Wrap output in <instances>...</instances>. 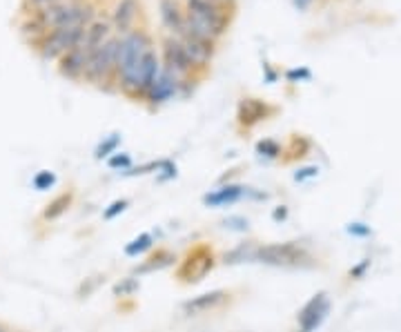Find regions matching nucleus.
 Masks as SVG:
<instances>
[{"instance_id": "1", "label": "nucleus", "mask_w": 401, "mask_h": 332, "mask_svg": "<svg viewBox=\"0 0 401 332\" xmlns=\"http://www.w3.org/2000/svg\"><path fill=\"white\" fill-rule=\"evenodd\" d=\"M154 49V38L147 29L137 27L121 36L119 54H116V92L139 101V80L145 56Z\"/></svg>"}, {"instance_id": "2", "label": "nucleus", "mask_w": 401, "mask_h": 332, "mask_svg": "<svg viewBox=\"0 0 401 332\" xmlns=\"http://www.w3.org/2000/svg\"><path fill=\"white\" fill-rule=\"evenodd\" d=\"M38 16L49 31L63 27L87 29V25L98 16V5L94 0H60L56 5L38 9Z\"/></svg>"}, {"instance_id": "3", "label": "nucleus", "mask_w": 401, "mask_h": 332, "mask_svg": "<svg viewBox=\"0 0 401 332\" xmlns=\"http://www.w3.org/2000/svg\"><path fill=\"white\" fill-rule=\"evenodd\" d=\"M119 43L121 36L114 34L107 43L94 49L87 56V68L82 80L92 82V85L105 92H116V54H119Z\"/></svg>"}, {"instance_id": "4", "label": "nucleus", "mask_w": 401, "mask_h": 332, "mask_svg": "<svg viewBox=\"0 0 401 332\" xmlns=\"http://www.w3.org/2000/svg\"><path fill=\"white\" fill-rule=\"evenodd\" d=\"M161 68L163 72H167L172 78H176L183 87H188L192 82L198 80V72L194 70V65L190 63V58L183 52V47L178 45V41L170 34H165L161 41Z\"/></svg>"}, {"instance_id": "5", "label": "nucleus", "mask_w": 401, "mask_h": 332, "mask_svg": "<svg viewBox=\"0 0 401 332\" xmlns=\"http://www.w3.org/2000/svg\"><path fill=\"white\" fill-rule=\"evenodd\" d=\"M214 252L208 243H196L192 250H188V255L178 261L176 268V279L181 284H198L203 281V277L208 272H212L214 268Z\"/></svg>"}, {"instance_id": "6", "label": "nucleus", "mask_w": 401, "mask_h": 332, "mask_svg": "<svg viewBox=\"0 0 401 332\" xmlns=\"http://www.w3.org/2000/svg\"><path fill=\"white\" fill-rule=\"evenodd\" d=\"M85 29L82 27H63V29H52L47 31L45 38L38 43L36 52L43 60H58L63 54H67L70 49L78 47L82 41Z\"/></svg>"}, {"instance_id": "7", "label": "nucleus", "mask_w": 401, "mask_h": 332, "mask_svg": "<svg viewBox=\"0 0 401 332\" xmlns=\"http://www.w3.org/2000/svg\"><path fill=\"white\" fill-rule=\"evenodd\" d=\"M308 259L304 247L296 243H270V245H257L255 261L265 265H301Z\"/></svg>"}, {"instance_id": "8", "label": "nucleus", "mask_w": 401, "mask_h": 332, "mask_svg": "<svg viewBox=\"0 0 401 332\" xmlns=\"http://www.w3.org/2000/svg\"><path fill=\"white\" fill-rule=\"evenodd\" d=\"M174 38L183 47V52H186V56L194 65V70L198 72V76H203L210 70V65H212V60L216 56V49H219V45L194 38V36L186 34V31H181V34H176Z\"/></svg>"}, {"instance_id": "9", "label": "nucleus", "mask_w": 401, "mask_h": 332, "mask_svg": "<svg viewBox=\"0 0 401 332\" xmlns=\"http://www.w3.org/2000/svg\"><path fill=\"white\" fill-rule=\"evenodd\" d=\"M183 7H186L188 14L198 16V18L212 23L216 29H221L228 34V29L232 25V16H234L232 7H225L221 3H216V0H183Z\"/></svg>"}, {"instance_id": "10", "label": "nucleus", "mask_w": 401, "mask_h": 332, "mask_svg": "<svg viewBox=\"0 0 401 332\" xmlns=\"http://www.w3.org/2000/svg\"><path fill=\"white\" fill-rule=\"evenodd\" d=\"M141 14H143L141 0H116V5L112 9V18H109L116 36H125L129 31L137 29Z\"/></svg>"}, {"instance_id": "11", "label": "nucleus", "mask_w": 401, "mask_h": 332, "mask_svg": "<svg viewBox=\"0 0 401 332\" xmlns=\"http://www.w3.org/2000/svg\"><path fill=\"white\" fill-rule=\"evenodd\" d=\"M186 92H188V87H183L176 78H172L170 74L163 72V68H161L159 78L154 80L152 90H149L147 96H145V103L149 105V109H156V107H161V105H165V103L174 101L176 96L186 94Z\"/></svg>"}, {"instance_id": "12", "label": "nucleus", "mask_w": 401, "mask_h": 332, "mask_svg": "<svg viewBox=\"0 0 401 332\" xmlns=\"http://www.w3.org/2000/svg\"><path fill=\"white\" fill-rule=\"evenodd\" d=\"M330 312V301H328V294L319 292L314 294L310 301L304 306V310L299 312V332H314L324 323V319L328 317Z\"/></svg>"}, {"instance_id": "13", "label": "nucleus", "mask_w": 401, "mask_h": 332, "mask_svg": "<svg viewBox=\"0 0 401 332\" xmlns=\"http://www.w3.org/2000/svg\"><path fill=\"white\" fill-rule=\"evenodd\" d=\"M87 49L78 45L74 49H70L67 54H63L56 63H58V74L67 80H82L85 76V68H87Z\"/></svg>"}, {"instance_id": "14", "label": "nucleus", "mask_w": 401, "mask_h": 332, "mask_svg": "<svg viewBox=\"0 0 401 332\" xmlns=\"http://www.w3.org/2000/svg\"><path fill=\"white\" fill-rule=\"evenodd\" d=\"M159 16L165 34L176 36L186 27V7L181 0H159Z\"/></svg>"}, {"instance_id": "15", "label": "nucleus", "mask_w": 401, "mask_h": 332, "mask_svg": "<svg viewBox=\"0 0 401 332\" xmlns=\"http://www.w3.org/2000/svg\"><path fill=\"white\" fill-rule=\"evenodd\" d=\"M228 301H230V292H225V290H212V292L198 294V296H194V299H190V301L183 304V312L190 314V317H196V314H205V312L219 310Z\"/></svg>"}, {"instance_id": "16", "label": "nucleus", "mask_w": 401, "mask_h": 332, "mask_svg": "<svg viewBox=\"0 0 401 332\" xmlns=\"http://www.w3.org/2000/svg\"><path fill=\"white\" fill-rule=\"evenodd\" d=\"M274 109L267 107V103L259 101V98H243V101L239 103V112H237V121L241 127L245 129H252L255 125L263 123L270 119V114Z\"/></svg>"}, {"instance_id": "17", "label": "nucleus", "mask_w": 401, "mask_h": 332, "mask_svg": "<svg viewBox=\"0 0 401 332\" xmlns=\"http://www.w3.org/2000/svg\"><path fill=\"white\" fill-rule=\"evenodd\" d=\"M114 36V27L112 21L105 18V16H96V18L87 25L85 34H82L80 45L87 49V54H92L94 49H98L103 43H107Z\"/></svg>"}, {"instance_id": "18", "label": "nucleus", "mask_w": 401, "mask_h": 332, "mask_svg": "<svg viewBox=\"0 0 401 332\" xmlns=\"http://www.w3.org/2000/svg\"><path fill=\"white\" fill-rule=\"evenodd\" d=\"M247 194V188L241 186V183H228V186H221L219 190H212L203 196V205L205 208H225V205H232L245 198Z\"/></svg>"}, {"instance_id": "19", "label": "nucleus", "mask_w": 401, "mask_h": 332, "mask_svg": "<svg viewBox=\"0 0 401 332\" xmlns=\"http://www.w3.org/2000/svg\"><path fill=\"white\" fill-rule=\"evenodd\" d=\"M161 74V56L156 52V47L145 56L143 60V68H141V80H139V101H145L147 92L152 90L154 80Z\"/></svg>"}, {"instance_id": "20", "label": "nucleus", "mask_w": 401, "mask_h": 332, "mask_svg": "<svg viewBox=\"0 0 401 332\" xmlns=\"http://www.w3.org/2000/svg\"><path fill=\"white\" fill-rule=\"evenodd\" d=\"M72 201H74V194H72V192H63V194H58L52 203H47V205H45V210H43V219H45V221H56V219H60L63 214H65L67 210H70Z\"/></svg>"}, {"instance_id": "21", "label": "nucleus", "mask_w": 401, "mask_h": 332, "mask_svg": "<svg viewBox=\"0 0 401 332\" xmlns=\"http://www.w3.org/2000/svg\"><path fill=\"white\" fill-rule=\"evenodd\" d=\"M255 252H257V243H241L234 250L223 255V263L225 265H237V263H252L255 261Z\"/></svg>"}, {"instance_id": "22", "label": "nucleus", "mask_w": 401, "mask_h": 332, "mask_svg": "<svg viewBox=\"0 0 401 332\" xmlns=\"http://www.w3.org/2000/svg\"><path fill=\"white\" fill-rule=\"evenodd\" d=\"M176 261V257L167 250H159L156 255L149 257L141 268H137V274H147V272H154V270H161V268H167V265H172Z\"/></svg>"}, {"instance_id": "23", "label": "nucleus", "mask_w": 401, "mask_h": 332, "mask_svg": "<svg viewBox=\"0 0 401 332\" xmlns=\"http://www.w3.org/2000/svg\"><path fill=\"white\" fill-rule=\"evenodd\" d=\"M152 247H154V235H152V232H143V235H139L137 239H132L123 247V252H125V257H141L143 252L152 250Z\"/></svg>"}, {"instance_id": "24", "label": "nucleus", "mask_w": 401, "mask_h": 332, "mask_svg": "<svg viewBox=\"0 0 401 332\" xmlns=\"http://www.w3.org/2000/svg\"><path fill=\"white\" fill-rule=\"evenodd\" d=\"M121 141H123V136L121 134H112V136H107L105 141H100L98 143V147L94 149V159H109L114 152H116V147L121 145Z\"/></svg>"}, {"instance_id": "25", "label": "nucleus", "mask_w": 401, "mask_h": 332, "mask_svg": "<svg viewBox=\"0 0 401 332\" xmlns=\"http://www.w3.org/2000/svg\"><path fill=\"white\" fill-rule=\"evenodd\" d=\"M257 154L265 156V159H279L283 154V147L272 139H263V141L257 143Z\"/></svg>"}, {"instance_id": "26", "label": "nucleus", "mask_w": 401, "mask_h": 332, "mask_svg": "<svg viewBox=\"0 0 401 332\" xmlns=\"http://www.w3.org/2000/svg\"><path fill=\"white\" fill-rule=\"evenodd\" d=\"M31 186L36 188L38 192H45V190H49V188L56 186V174L49 172V170H41L36 176L31 178Z\"/></svg>"}, {"instance_id": "27", "label": "nucleus", "mask_w": 401, "mask_h": 332, "mask_svg": "<svg viewBox=\"0 0 401 332\" xmlns=\"http://www.w3.org/2000/svg\"><path fill=\"white\" fill-rule=\"evenodd\" d=\"M107 165L112 170H121V172H127L132 168V156L125 154V152H114L109 159H107Z\"/></svg>"}, {"instance_id": "28", "label": "nucleus", "mask_w": 401, "mask_h": 332, "mask_svg": "<svg viewBox=\"0 0 401 332\" xmlns=\"http://www.w3.org/2000/svg\"><path fill=\"white\" fill-rule=\"evenodd\" d=\"M127 208H129V201H127V198H119V201H114L109 208L103 210V219H105V221H112V219L119 217V214H123Z\"/></svg>"}, {"instance_id": "29", "label": "nucleus", "mask_w": 401, "mask_h": 332, "mask_svg": "<svg viewBox=\"0 0 401 332\" xmlns=\"http://www.w3.org/2000/svg\"><path fill=\"white\" fill-rule=\"evenodd\" d=\"M137 290H139V281L132 279V277H129V279H123L121 284L114 286V294H116V296H129V294H134Z\"/></svg>"}, {"instance_id": "30", "label": "nucleus", "mask_w": 401, "mask_h": 332, "mask_svg": "<svg viewBox=\"0 0 401 332\" xmlns=\"http://www.w3.org/2000/svg\"><path fill=\"white\" fill-rule=\"evenodd\" d=\"M176 176V165L172 161H161V168H159V174H156V181L159 183H167V181H172Z\"/></svg>"}, {"instance_id": "31", "label": "nucleus", "mask_w": 401, "mask_h": 332, "mask_svg": "<svg viewBox=\"0 0 401 332\" xmlns=\"http://www.w3.org/2000/svg\"><path fill=\"white\" fill-rule=\"evenodd\" d=\"M221 225L225 230H234V232H247L250 230V221L245 217H228L221 221Z\"/></svg>"}, {"instance_id": "32", "label": "nucleus", "mask_w": 401, "mask_h": 332, "mask_svg": "<svg viewBox=\"0 0 401 332\" xmlns=\"http://www.w3.org/2000/svg\"><path fill=\"white\" fill-rule=\"evenodd\" d=\"M60 0H23V7L29 9V11H38V9H45L49 5H56Z\"/></svg>"}, {"instance_id": "33", "label": "nucleus", "mask_w": 401, "mask_h": 332, "mask_svg": "<svg viewBox=\"0 0 401 332\" xmlns=\"http://www.w3.org/2000/svg\"><path fill=\"white\" fill-rule=\"evenodd\" d=\"M348 232L353 237H370V227H368L365 223H350Z\"/></svg>"}, {"instance_id": "34", "label": "nucleus", "mask_w": 401, "mask_h": 332, "mask_svg": "<svg viewBox=\"0 0 401 332\" xmlns=\"http://www.w3.org/2000/svg\"><path fill=\"white\" fill-rule=\"evenodd\" d=\"M316 174H319V170H316V168H304V170L294 172V181H296V183H304V181H308V178H312Z\"/></svg>"}, {"instance_id": "35", "label": "nucleus", "mask_w": 401, "mask_h": 332, "mask_svg": "<svg viewBox=\"0 0 401 332\" xmlns=\"http://www.w3.org/2000/svg\"><path fill=\"white\" fill-rule=\"evenodd\" d=\"M286 219H288V208L286 205H279V208L272 210V221L281 223V221H286Z\"/></svg>"}, {"instance_id": "36", "label": "nucleus", "mask_w": 401, "mask_h": 332, "mask_svg": "<svg viewBox=\"0 0 401 332\" xmlns=\"http://www.w3.org/2000/svg\"><path fill=\"white\" fill-rule=\"evenodd\" d=\"M263 70H265V80H267V82H272V80L277 78V74H274L270 68H267V65H263Z\"/></svg>"}, {"instance_id": "37", "label": "nucleus", "mask_w": 401, "mask_h": 332, "mask_svg": "<svg viewBox=\"0 0 401 332\" xmlns=\"http://www.w3.org/2000/svg\"><path fill=\"white\" fill-rule=\"evenodd\" d=\"M365 268H368V261H363L361 265H357V268H355L353 272H350V274H353V277H359V274H361V272L365 270Z\"/></svg>"}, {"instance_id": "38", "label": "nucleus", "mask_w": 401, "mask_h": 332, "mask_svg": "<svg viewBox=\"0 0 401 332\" xmlns=\"http://www.w3.org/2000/svg\"><path fill=\"white\" fill-rule=\"evenodd\" d=\"M216 3H221V5H225V7L237 9V3H239V0H216Z\"/></svg>"}, {"instance_id": "39", "label": "nucleus", "mask_w": 401, "mask_h": 332, "mask_svg": "<svg viewBox=\"0 0 401 332\" xmlns=\"http://www.w3.org/2000/svg\"><path fill=\"white\" fill-rule=\"evenodd\" d=\"M294 3H296V7H308L312 0H294Z\"/></svg>"}, {"instance_id": "40", "label": "nucleus", "mask_w": 401, "mask_h": 332, "mask_svg": "<svg viewBox=\"0 0 401 332\" xmlns=\"http://www.w3.org/2000/svg\"><path fill=\"white\" fill-rule=\"evenodd\" d=\"M0 332H9L7 328H3V326H0Z\"/></svg>"}]
</instances>
